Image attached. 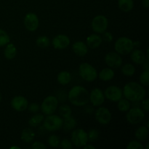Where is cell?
<instances>
[{"label":"cell","mask_w":149,"mask_h":149,"mask_svg":"<svg viewBox=\"0 0 149 149\" xmlns=\"http://www.w3.org/2000/svg\"><path fill=\"white\" fill-rule=\"evenodd\" d=\"M48 144L49 146L52 147V148H57L60 145V138L56 135H52L48 138L47 140Z\"/></svg>","instance_id":"obj_34"},{"label":"cell","mask_w":149,"mask_h":149,"mask_svg":"<svg viewBox=\"0 0 149 149\" xmlns=\"http://www.w3.org/2000/svg\"><path fill=\"white\" fill-rule=\"evenodd\" d=\"M10 42V37L8 33L3 29H0V47H4Z\"/></svg>","instance_id":"obj_32"},{"label":"cell","mask_w":149,"mask_h":149,"mask_svg":"<svg viewBox=\"0 0 149 149\" xmlns=\"http://www.w3.org/2000/svg\"><path fill=\"white\" fill-rule=\"evenodd\" d=\"M144 148L141 142L138 141H132L128 143L127 148L128 149H143Z\"/></svg>","instance_id":"obj_36"},{"label":"cell","mask_w":149,"mask_h":149,"mask_svg":"<svg viewBox=\"0 0 149 149\" xmlns=\"http://www.w3.org/2000/svg\"><path fill=\"white\" fill-rule=\"evenodd\" d=\"M31 148L33 149H45L47 148V146L40 141H36L31 145Z\"/></svg>","instance_id":"obj_40"},{"label":"cell","mask_w":149,"mask_h":149,"mask_svg":"<svg viewBox=\"0 0 149 149\" xmlns=\"http://www.w3.org/2000/svg\"><path fill=\"white\" fill-rule=\"evenodd\" d=\"M134 49L133 41L127 36L119 37L115 42L114 49L120 55H128Z\"/></svg>","instance_id":"obj_3"},{"label":"cell","mask_w":149,"mask_h":149,"mask_svg":"<svg viewBox=\"0 0 149 149\" xmlns=\"http://www.w3.org/2000/svg\"><path fill=\"white\" fill-rule=\"evenodd\" d=\"M43 127L49 132L59 130L63 127V119L61 116L55 114L47 115L43 120Z\"/></svg>","instance_id":"obj_6"},{"label":"cell","mask_w":149,"mask_h":149,"mask_svg":"<svg viewBox=\"0 0 149 149\" xmlns=\"http://www.w3.org/2000/svg\"><path fill=\"white\" fill-rule=\"evenodd\" d=\"M35 133L32 129L26 127L22 130L20 134V139L26 143H31L35 138Z\"/></svg>","instance_id":"obj_21"},{"label":"cell","mask_w":149,"mask_h":149,"mask_svg":"<svg viewBox=\"0 0 149 149\" xmlns=\"http://www.w3.org/2000/svg\"><path fill=\"white\" fill-rule=\"evenodd\" d=\"M118 7L121 11L129 13L134 7L133 0H118Z\"/></svg>","instance_id":"obj_25"},{"label":"cell","mask_w":149,"mask_h":149,"mask_svg":"<svg viewBox=\"0 0 149 149\" xmlns=\"http://www.w3.org/2000/svg\"><path fill=\"white\" fill-rule=\"evenodd\" d=\"M10 148H11V149H13V148L20 149V147H18V146H12V147H10Z\"/></svg>","instance_id":"obj_45"},{"label":"cell","mask_w":149,"mask_h":149,"mask_svg":"<svg viewBox=\"0 0 149 149\" xmlns=\"http://www.w3.org/2000/svg\"><path fill=\"white\" fill-rule=\"evenodd\" d=\"M106 65L111 68H119L122 66L123 60L121 55L116 52H110L107 53L104 58Z\"/></svg>","instance_id":"obj_11"},{"label":"cell","mask_w":149,"mask_h":149,"mask_svg":"<svg viewBox=\"0 0 149 149\" xmlns=\"http://www.w3.org/2000/svg\"><path fill=\"white\" fill-rule=\"evenodd\" d=\"M71 43L70 38L67 35L58 34L52 39V45L56 49H64L68 47Z\"/></svg>","instance_id":"obj_16"},{"label":"cell","mask_w":149,"mask_h":149,"mask_svg":"<svg viewBox=\"0 0 149 149\" xmlns=\"http://www.w3.org/2000/svg\"><path fill=\"white\" fill-rule=\"evenodd\" d=\"M24 26L29 31L33 32L37 30L39 26V20L37 15L33 13H27L24 17Z\"/></svg>","instance_id":"obj_13"},{"label":"cell","mask_w":149,"mask_h":149,"mask_svg":"<svg viewBox=\"0 0 149 149\" xmlns=\"http://www.w3.org/2000/svg\"><path fill=\"white\" fill-rule=\"evenodd\" d=\"M45 119V115L43 113H35L29 120V125L31 127H36L43 122Z\"/></svg>","instance_id":"obj_27"},{"label":"cell","mask_w":149,"mask_h":149,"mask_svg":"<svg viewBox=\"0 0 149 149\" xmlns=\"http://www.w3.org/2000/svg\"><path fill=\"white\" fill-rule=\"evenodd\" d=\"M123 95L130 102L138 103L146 96V90L142 84L135 81L127 83L122 90Z\"/></svg>","instance_id":"obj_1"},{"label":"cell","mask_w":149,"mask_h":149,"mask_svg":"<svg viewBox=\"0 0 149 149\" xmlns=\"http://www.w3.org/2000/svg\"><path fill=\"white\" fill-rule=\"evenodd\" d=\"M58 113H59L60 116H61V117L64 119V118L71 116L72 110H71V108L68 105L63 104L58 108Z\"/></svg>","instance_id":"obj_30"},{"label":"cell","mask_w":149,"mask_h":149,"mask_svg":"<svg viewBox=\"0 0 149 149\" xmlns=\"http://www.w3.org/2000/svg\"><path fill=\"white\" fill-rule=\"evenodd\" d=\"M127 112L126 119L131 125H138L145 118L144 111L139 107L130 108Z\"/></svg>","instance_id":"obj_8"},{"label":"cell","mask_w":149,"mask_h":149,"mask_svg":"<svg viewBox=\"0 0 149 149\" xmlns=\"http://www.w3.org/2000/svg\"><path fill=\"white\" fill-rule=\"evenodd\" d=\"M68 100L75 106H84L90 101V93L85 87L80 85L74 86L68 93Z\"/></svg>","instance_id":"obj_2"},{"label":"cell","mask_w":149,"mask_h":149,"mask_svg":"<svg viewBox=\"0 0 149 149\" xmlns=\"http://www.w3.org/2000/svg\"><path fill=\"white\" fill-rule=\"evenodd\" d=\"M100 136L99 131L96 129H91L87 132V137H88V142H95L98 139Z\"/></svg>","instance_id":"obj_35"},{"label":"cell","mask_w":149,"mask_h":149,"mask_svg":"<svg viewBox=\"0 0 149 149\" xmlns=\"http://www.w3.org/2000/svg\"><path fill=\"white\" fill-rule=\"evenodd\" d=\"M17 55V48L15 45L12 43H8L5 45L4 49V56L7 60H13L15 58Z\"/></svg>","instance_id":"obj_22"},{"label":"cell","mask_w":149,"mask_h":149,"mask_svg":"<svg viewBox=\"0 0 149 149\" xmlns=\"http://www.w3.org/2000/svg\"><path fill=\"white\" fill-rule=\"evenodd\" d=\"M77 126V122L75 118L72 117L71 116L68 117L64 118L63 119V130L66 132L73 130Z\"/></svg>","instance_id":"obj_23"},{"label":"cell","mask_w":149,"mask_h":149,"mask_svg":"<svg viewBox=\"0 0 149 149\" xmlns=\"http://www.w3.org/2000/svg\"><path fill=\"white\" fill-rule=\"evenodd\" d=\"M10 104L13 110L17 112H22L27 109L29 101L24 96L16 95L12 99Z\"/></svg>","instance_id":"obj_14"},{"label":"cell","mask_w":149,"mask_h":149,"mask_svg":"<svg viewBox=\"0 0 149 149\" xmlns=\"http://www.w3.org/2000/svg\"><path fill=\"white\" fill-rule=\"evenodd\" d=\"M103 36H101L103 41H105L106 42H111L113 39V34L109 31H105L104 33H102Z\"/></svg>","instance_id":"obj_39"},{"label":"cell","mask_w":149,"mask_h":149,"mask_svg":"<svg viewBox=\"0 0 149 149\" xmlns=\"http://www.w3.org/2000/svg\"><path fill=\"white\" fill-rule=\"evenodd\" d=\"M109 26V20L107 17L102 15H96L91 22V27L93 31L98 34L104 33Z\"/></svg>","instance_id":"obj_7"},{"label":"cell","mask_w":149,"mask_h":149,"mask_svg":"<svg viewBox=\"0 0 149 149\" xmlns=\"http://www.w3.org/2000/svg\"><path fill=\"white\" fill-rule=\"evenodd\" d=\"M105 98L111 102H117L123 96L122 90L118 86L111 85L108 87L103 91Z\"/></svg>","instance_id":"obj_12"},{"label":"cell","mask_w":149,"mask_h":149,"mask_svg":"<svg viewBox=\"0 0 149 149\" xmlns=\"http://www.w3.org/2000/svg\"><path fill=\"white\" fill-rule=\"evenodd\" d=\"M95 117L96 121L100 125H109L112 119V113L109 109L106 107L99 106L95 113Z\"/></svg>","instance_id":"obj_10"},{"label":"cell","mask_w":149,"mask_h":149,"mask_svg":"<svg viewBox=\"0 0 149 149\" xmlns=\"http://www.w3.org/2000/svg\"><path fill=\"white\" fill-rule=\"evenodd\" d=\"M141 106L143 108V110L148 112L149 111V100L148 98H144L143 100H141Z\"/></svg>","instance_id":"obj_41"},{"label":"cell","mask_w":149,"mask_h":149,"mask_svg":"<svg viewBox=\"0 0 149 149\" xmlns=\"http://www.w3.org/2000/svg\"><path fill=\"white\" fill-rule=\"evenodd\" d=\"M103 91L100 88H94L90 93V101L93 106L99 107L102 106L105 101Z\"/></svg>","instance_id":"obj_15"},{"label":"cell","mask_w":149,"mask_h":149,"mask_svg":"<svg viewBox=\"0 0 149 149\" xmlns=\"http://www.w3.org/2000/svg\"><path fill=\"white\" fill-rule=\"evenodd\" d=\"M142 5L144 8L148 9L149 7V0H142Z\"/></svg>","instance_id":"obj_42"},{"label":"cell","mask_w":149,"mask_h":149,"mask_svg":"<svg viewBox=\"0 0 149 149\" xmlns=\"http://www.w3.org/2000/svg\"><path fill=\"white\" fill-rule=\"evenodd\" d=\"M149 134L148 128L147 126H141L135 130V137L138 141H144L148 138Z\"/></svg>","instance_id":"obj_24"},{"label":"cell","mask_w":149,"mask_h":149,"mask_svg":"<svg viewBox=\"0 0 149 149\" xmlns=\"http://www.w3.org/2000/svg\"><path fill=\"white\" fill-rule=\"evenodd\" d=\"M115 76L113 68H105L97 74V77L103 81H109L113 79Z\"/></svg>","instance_id":"obj_20"},{"label":"cell","mask_w":149,"mask_h":149,"mask_svg":"<svg viewBox=\"0 0 149 149\" xmlns=\"http://www.w3.org/2000/svg\"><path fill=\"white\" fill-rule=\"evenodd\" d=\"M82 148L84 149H95V147L92 146L91 144H88V143H87L85 146H84Z\"/></svg>","instance_id":"obj_43"},{"label":"cell","mask_w":149,"mask_h":149,"mask_svg":"<svg viewBox=\"0 0 149 149\" xmlns=\"http://www.w3.org/2000/svg\"><path fill=\"white\" fill-rule=\"evenodd\" d=\"M79 75L84 81L88 82H93L97 79V71L94 66L88 63H81L79 68Z\"/></svg>","instance_id":"obj_5"},{"label":"cell","mask_w":149,"mask_h":149,"mask_svg":"<svg viewBox=\"0 0 149 149\" xmlns=\"http://www.w3.org/2000/svg\"><path fill=\"white\" fill-rule=\"evenodd\" d=\"M58 99L56 96L49 95L45 97L40 106L42 113L45 116L53 114L58 107Z\"/></svg>","instance_id":"obj_4"},{"label":"cell","mask_w":149,"mask_h":149,"mask_svg":"<svg viewBox=\"0 0 149 149\" xmlns=\"http://www.w3.org/2000/svg\"><path fill=\"white\" fill-rule=\"evenodd\" d=\"M130 54L131 61L134 63L138 64V65H142L145 62L146 58H148V57H146L144 51L140 49H133V50Z\"/></svg>","instance_id":"obj_17"},{"label":"cell","mask_w":149,"mask_h":149,"mask_svg":"<svg viewBox=\"0 0 149 149\" xmlns=\"http://www.w3.org/2000/svg\"><path fill=\"white\" fill-rule=\"evenodd\" d=\"M140 82L143 87H148L149 85V70H144L140 75Z\"/></svg>","instance_id":"obj_33"},{"label":"cell","mask_w":149,"mask_h":149,"mask_svg":"<svg viewBox=\"0 0 149 149\" xmlns=\"http://www.w3.org/2000/svg\"><path fill=\"white\" fill-rule=\"evenodd\" d=\"M121 71L125 77H132L135 73V67L132 63H126L121 66Z\"/></svg>","instance_id":"obj_28"},{"label":"cell","mask_w":149,"mask_h":149,"mask_svg":"<svg viewBox=\"0 0 149 149\" xmlns=\"http://www.w3.org/2000/svg\"><path fill=\"white\" fill-rule=\"evenodd\" d=\"M71 143L77 147H83L88 143L87 132L83 129H76L71 133Z\"/></svg>","instance_id":"obj_9"},{"label":"cell","mask_w":149,"mask_h":149,"mask_svg":"<svg viewBox=\"0 0 149 149\" xmlns=\"http://www.w3.org/2000/svg\"><path fill=\"white\" fill-rule=\"evenodd\" d=\"M88 47L84 43V42L81 41H78L73 44L72 45V49L73 52L75 53L79 57H84L88 53Z\"/></svg>","instance_id":"obj_18"},{"label":"cell","mask_w":149,"mask_h":149,"mask_svg":"<svg viewBox=\"0 0 149 149\" xmlns=\"http://www.w3.org/2000/svg\"><path fill=\"white\" fill-rule=\"evenodd\" d=\"M58 82L61 85H67L71 81V75L68 71H63L58 73L57 76Z\"/></svg>","instance_id":"obj_26"},{"label":"cell","mask_w":149,"mask_h":149,"mask_svg":"<svg viewBox=\"0 0 149 149\" xmlns=\"http://www.w3.org/2000/svg\"><path fill=\"white\" fill-rule=\"evenodd\" d=\"M1 100H2V96H1V95L0 94V103H1Z\"/></svg>","instance_id":"obj_46"},{"label":"cell","mask_w":149,"mask_h":149,"mask_svg":"<svg viewBox=\"0 0 149 149\" xmlns=\"http://www.w3.org/2000/svg\"><path fill=\"white\" fill-rule=\"evenodd\" d=\"M36 44L39 47L46 48L50 45V41L47 36H40L36 39Z\"/></svg>","instance_id":"obj_31"},{"label":"cell","mask_w":149,"mask_h":149,"mask_svg":"<svg viewBox=\"0 0 149 149\" xmlns=\"http://www.w3.org/2000/svg\"><path fill=\"white\" fill-rule=\"evenodd\" d=\"M28 109L32 113H36L40 110V106L36 103H31L28 106Z\"/></svg>","instance_id":"obj_38"},{"label":"cell","mask_w":149,"mask_h":149,"mask_svg":"<svg viewBox=\"0 0 149 149\" xmlns=\"http://www.w3.org/2000/svg\"><path fill=\"white\" fill-rule=\"evenodd\" d=\"M103 42L102 37L98 33H93L87 37L86 45L91 49H96L101 45Z\"/></svg>","instance_id":"obj_19"},{"label":"cell","mask_w":149,"mask_h":149,"mask_svg":"<svg viewBox=\"0 0 149 149\" xmlns=\"http://www.w3.org/2000/svg\"><path fill=\"white\" fill-rule=\"evenodd\" d=\"M133 46H134V48L135 47H139L140 46H141V42H133Z\"/></svg>","instance_id":"obj_44"},{"label":"cell","mask_w":149,"mask_h":149,"mask_svg":"<svg viewBox=\"0 0 149 149\" xmlns=\"http://www.w3.org/2000/svg\"><path fill=\"white\" fill-rule=\"evenodd\" d=\"M59 146H61V148L63 149H71L72 148V143L68 139L65 138L60 142Z\"/></svg>","instance_id":"obj_37"},{"label":"cell","mask_w":149,"mask_h":149,"mask_svg":"<svg viewBox=\"0 0 149 149\" xmlns=\"http://www.w3.org/2000/svg\"><path fill=\"white\" fill-rule=\"evenodd\" d=\"M117 107L121 112H127L131 108V103L126 98H121L117 101Z\"/></svg>","instance_id":"obj_29"}]
</instances>
